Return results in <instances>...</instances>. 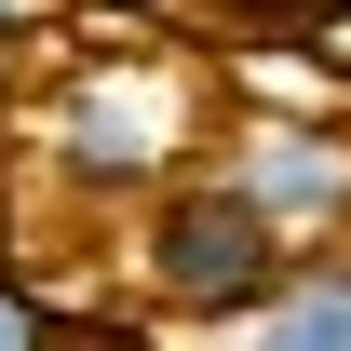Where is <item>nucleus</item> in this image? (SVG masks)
I'll use <instances>...</instances> for the list:
<instances>
[{
    "instance_id": "6e6552de",
    "label": "nucleus",
    "mask_w": 351,
    "mask_h": 351,
    "mask_svg": "<svg viewBox=\"0 0 351 351\" xmlns=\"http://www.w3.org/2000/svg\"><path fill=\"white\" fill-rule=\"evenodd\" d=\"M14 108H27V54H0V135H14Z\"/></svg>"
},
{
    "instance_id": "423d86ee",
    "label": "nucleus",
    "mask_w": 351,
    "mask_h": 351,
    "mask_svg": "<svg viewBox=\"0 0 351 351\" xmlns=\"http://www.w3.org/2000/svg\"><path fill=\"white\" fill-rule=\"evenodd\" d=\"M189 14H203V27H230V41H298L324 0H189Z\"/></svg>"
},
{
    "instance_id": "7ed1b4c3",
    "label": "nucleus",
    "mask_w": 351,
    "mask_h": 351,
    "mask_svg": "<svg viewBox=\"0 0 351 351\" xmlns=\"http://www.w3.org/2000/svg\"><path fill=\"white\" fill-rule=\"evenodd\" d=\"M203 162L257 203L284 243H351V122H298V108H217Z\"/></svg>"
},
{
    "instance_id": "20e7f679",
    "label": "nucleus",
    "mask_w": 351,
    "mask_h": 351,
    "mask_svg": "<svg viewBox=\"0 0 351 351\" xmlns=\"http://www.w3.org/2000/svg\"><path fill=\"white\" fill-rule=\"evenodd\" d=\"M176 351H351V243H298L257 311H230L217 338H176Z\"/></svg>"
},
{
    "instance_id": "f03ea898",
    "label": "nucleus",
    "mask_w": 351,
    "mask_h": 351,
    "mask_svg": "<svg viewBox=\"0 0 351 351\" xmlns=\"http://www.w3.org/2000/svg\"><path fill=\"white\" fill-rule=\"evenodd\" d=\"M284 257H298V243H284L217 162L162 176L122 217V284H135V311H149L162 338H217L230 311H257L270 284H284Z\"/></svg>"
},
{
    "instance_id": "0eeeda50",
    "label": "nucleus",
    "mask_w": 351,
    "mask_h": 351,
    "mask_svg": "<svg viewBox=\"0 0 351 351\" xmlns=\"http://www.w3.org/2000/svg\"><path fill=\"white\" fill-rule=\"evenodd\" d=\"M54 27H68V0H0V54H41Z\"/></svg>"
},
{
    "instance_id": "1a4fd4ad",
    "label": "nucleus",
    "mask_w": 351,
    "mask_h": 351,
    "mask_svg": "<svg viewBox=\"0 0 351 351\" xmlns=\"http://www.w3.org/2000/svg\"><path fill=\"white\" fill-rule=\"evenodd\" d=\"M338 14H351V0H338Z\"/></svg>"
},
{
    "instance_id": "f257e3e1",
    "label": "nucleus",
    "mask_w": 351,
    "mask_h": 351,
    "mask_svg": "<svg viewBox=\"0 0 351 351\" xmlns=\"http://www.w3.org/2000/svg\"><path fill=\"white\" fill-rule=\"evenodd\" d=\"M217 149V68L162 27H95L68 14V68L27 108V149H0V176H41L82 217H135L162 176Z\"/></svg>"
},
{
    "instance_id": "39448f33",
    "label": "nucleus",
    "mask_w": 351,
    "mask_h": 351,
    "mask_svg": "<svg viewBox=\"0 0 351 351\" xmlns=\"http://www.w3.org/2000/svg\"><path fill=\"white\" fill-rule=\"evenodd\" d=\"M0 351H82V324H68V311H54L14 257H0Z\"/></svg>"
}]
</instances>
